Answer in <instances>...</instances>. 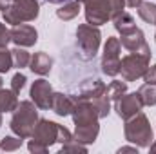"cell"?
<instances>
[{"instance_id":"obj_6","label":"cell","mask_w":156,"mask_h":154,"mask_svg":"<svg viewBox=\"0 0 156 154\" xmlns=\"http://www.w3.org/2000/svg\"><path fill=\"white\" fill-rule=\"evenodd\" d=\"M149 56L138 54V53H131L127 56H123L120 60V73L125 82H134L138 78H144V75L149 69Z\"/></svg>"},{"instance_id":"obj_32","label":"cell","mask_w":156,"mask_h":154,"mask_svg":"<svg viewBox=\"0 0 156 154\" xmlns=\"http://www.w3.org/2000/svg\"><path fill=\"white\" fill-rule=\"evenodd\" d=\"M44 2H47V4H66L69 0H44Z\"/></svg>"},{"instance_id":"obj_8","label":"cell","mask_w":156,"mask_h":154,"mask_svg":"<svg viewBox=\"0 0 156 154\" xmlns=\"http://www.w3.org/2000/svg\"><path fill=\"white\" fill-rule=\"evenodd\" d=\"M85 9V20L91 26H102L111 20V11H109V2L107 0H80Z\"/></svg>"},{"instance_id":"obj_23","label":"cell","mask_w":156,"mask_h":154,"mask_svg":"<svg viewBox=\"0 0 156 154\" xmlns=\"http://www.w3.org/2000/svg\"><path fill=\"white\" fill-rule=\"evenodd\" d=\"M22 143H24V138H20V136H5L2 142H0V151H4V152H13V151H18L20 147H22Z\"/></svg>"},{"instance_id":"obj_14","label":"cell","mask_w":156,"mask_h":154,"mask_svg":"<svg viewBox=\"0 0 156 154\" xmlns=\"http://www.w3.org/2000/svg\"><path fill=\"white\" fill-rule=\"evenodd\" d=\"M51 67H53V58H51L47 53L40 51V53H35V54L31 56V62H29V69H31L35 75L45 76V75H49Z\"/></svg>"},{"instance_id":"obj_33","label":"cell","mask_w":156,"mask_h":154,"mask_svg":"<svg viewBox=\"0 0 156 154\" xmlns=\"http://www.w3.org/2000/svg\"><path fill=\"white\" fill-rule=\"evenodd\" d=\"M149 149H151V152H156V143H151V147H149Z\"/></svg>"},{"instance_id":"obj_10","label":"cell","mask_w":156,"mask_h":154,"mask_svg":"<svg viewBox=\"0 0 156 154\" xmlns=\"http://www.w3.org/2000/svg\"><path fill=\"white\" fill-rule=\"evenodd\" d=\"M144 102L138 93H125L118 100H115V111L122 120H129L144 109Z\"/></svg>"},{"instance_id":"obj_11","label":"cell","mask_w":156,"mask_h":154,"mask_svg":"<svg viewBox=\"0 0 156 154\" xmlns=\"http://www.w3.org/2000/svg\"><path fill=\"white\" fill-rule=\"evenodd\" d=\"M29 96H31V102L42 109V111H49L51 109V103H53V96H55V91L51 87V83L44 78L35 80L33 85H31V91H29Z\"/></svg>"},{"instance_id":"obj_31","label":"cell","mask_w":156,"mask_h":154,"mask_svg":"<svg viewBox=\"0 0 156 154\" xmlns=\"http://www.w3.org/2000/svg\"><path fill=\"white\" fill-rule=\"evenodd\" d=\"M118 152H138V147H122V149H118Z\"/></svg>"},{"instance_id":"obj_12","label":"cell","mask_w":156,"mask_h":154,"mask_svg":"<svg viewBox=\"0 0 156 154\" xmlns=\"http://www.w3.org/2000/svg\"><path fill=\"white\" fill-rule=\"evenodd\" d=\"M38 40V33L29 24H18L11 29V42L18 47H33Z\"/></svg>"},{"instance_id":"obj_36","label":"cell","mask_w":156,"mask_h":154,"mask_svg":"<svg viewBox=\"0 0 156 154\" xmlns=\"http://www.w3.org/2000/svg\"><path fill=\"white\" fill-rule=\"evenodd\" d=\"M2 83H4V80H2V76H0V89H2Z\"/></svg>"},{"instance_id":"obj_17","label":"cell","mask_w":156,"mask_h":154,"mask_svg":"<svg viewBox=\"0 0 156 154\" xmlns=\"http://www.w3.org/2000/svg\"><path fill=\"white\" fill-rule=\"evenodd\" d=\"M80 7H82V2L80 0H69L66 4H62L58 9H56V16L64 22H69L73 18H76L78 13H80Z\"/></svg>"},{"instance_id":"obj_9","label":"cell","mask_w":156,"mask_h":154,"mask_svg":"<svg viewBox=\"0 0 156 154\" xmlns=\"http://www.w3.org/2000/svg\"><path fill=\"white\" fill-rule=\"evenodd\" d=\"M118 40H120L122 47H125L129 53H138V54H144V56H149L151 58V47L147 45L142 29L133 27V29L122 33V37Z\"/></svg>"},{"instance_id":"obj_24","label":"cell","mask_w":156,"mask_h":154,"mask_svg":"<svg viewBox=\"0 0 156 154\" xmlns=\"http://www.w3.org/2000/svg\"><path fill=\"white\" fill-rule=\"evenodd\" d=\"M13 67V54L5 45H0V75L11 71Z\"/></svg>"},{"instance_id":"obj_13","label":"cell","mask_w":156,"mask_h":154,"mask_svg":"<svg viewBox=\"0 0 156 154\" xmlns=\"http://www.w3.org/2000/svg\"><path fill=\"white\" fill-rule=\"evenodd\" d=\"M75 102L71 98V94H64V93H55L53 96V103H51V111L58 116H69L73 113Z\"/></svg>"},{"instance_id":"obj_27","label":"cell","mask_w":156,"mask_h":154,"mask_svg":"<svg viewBox=\"0 0 156 154\" xmlns=\"http://www.w3.org/2000/svg\"><path fill=\"white\" fill-rule=\"evenodd\" d=\"M26 82H27V78H26V75H22V73L18 71V73H16L15 76L11 78V89H13L15 93H20V91L24 89Z\"/></svg>"},{"instance_id":"obj_19","label":"cell","mask_w":156,"mask_h":154,"mask_svg":"<svg viewBox=\"0 0 156 154\" xmlns=\"http://www.w3.org/2000/svg\"><path fill=\"white\" fill-rule=\"evenodd\" d=\"M138 94H140L144 105H147V107L156 105V83H147V82H145V83L138 89Z\"/></svg>"},{"instance_id":"obj_35","label":"cell","mask_w":156,"mask_h":154,"mask_svg":"<svg viewBox=\"0 0 156 154\" xmlns=\"http://www.w3.org/2000/svg\"><path fill=\"white\" fill-rule=\"evenodd\" d=\"M2 2H4V4H5V7H7V5H9V4L13 2V0H2Z\"/></svg>"},{"instance_id":"obj_22","label":"cell","mask_w":156,"mask_h":154,"mask_svg":"<svg viewBox=\"0 0 156 154\" xmlns=\"http://www.w3.org/2000/svg\"><path fill=\"white\" fill-rule=\"evenodd\" d=\"M11 54H13V65L18 67V69L27 67L29 62H31V56H29V53H27L24 47H18V45H16V47L11 51Z\"/></svg>"},{"instance_id":"obj_38","label":"cell","mask_w":156,"mask_h":154,"mask_svg":"<svg viewBox=\"0 0 156 154\" xmlns=\"http://www.w3.org/2000/svg\"><path fill=\"white\" fill-rule=\"evenodd\" d=\"M154 38H156V37H154Z\"/></svg>"},{"instance_id":"obj_18","label":"cell","mask_w":156,"mask_h":154,"mask_svg":"<svg viewBox=\"0 0 156 154\" xmlns=\"http://www.w3.org/2000/svg\"><path fill=\"white\" fill-rule=\"evenodd\" d=\"M113 24H115V29H116L120 35L125 33V31H129V29H133V27H136L134 18H133L129 13H125V11H122L120 15H116V16L113 18Z\"/></svg>"},{"instance_id":"obj_7","label":"cell","mask_w":156,"mask_h":154,"mask_svg":"<svg viewBox=\"0 0 156 154\" xmlns=\"http://www.w3.org/2000/svg\"><path fill=\"white\" fill-rule=\"evenodd\" d=\"M120 51L122 44L115 37H109L104 45V54H102V71L107 76H116L120 75Z\"/></svg>"},{"instance_id":"obj_29","label":"cell","mask_w":156,"mask_h":154,"mask_svg":"<svg viewBox=\"0 0 156 154\" xmlns=\"http://www.w3.org/2000/svg\"><path fill=\"white\" fill-rule=\"evenodd\" d=\"M9 42H11V29L0 24V45H7Z\"/></svg>"},{"instance_id":"obj_28","label":"cell","mask_w":156,"mask_h":154,"mask_svg":"<svg viewBox=\"0 0 156 154\" xmlns=\"http://www.w3.org/2000/svg\"><path fill=\"white\" fill-rule=\"evenodd\" d=\"M109 2V11H111V18H115L116 15H120L125 7V0H107Z\"/></svg>"},{"instance_id":"obj_1","label":"cell","mask_w":156,"mask_h":154,"mask_svg":"<svg viewBox=\"0 0 156 154\" xmlns=\"http://www.w3.org/2000/svg\"><path fill=\"white\" fill-rule=\"evenodd\" d=\"M38 107L31 102V100H24L16 105V109L13 111L11 116V121H9V127L13 131V134L27 140L31 138L37 123H38Z\"/></svg>"},{"instance_id":"obj_3","label":"cell","mask_w":156,"mask_h":154,"mask_svg":"<svg viewBox=\"0 0 156 154\" xmlns=\"http://www.w3.org/2000/svg\"><path fill=\"white\" fill-rule=\"evenodd\" d=\"M38 15H40V4L37 0H13L2 11V16L5 20V24H11V26L33 22V20L38 18Z\"/></svg>"},{"instance_id":"obj_20","label":"cell","mask_w":156,"mask_h":154,"mask_svg":"<svg viewBox=\"0 0 156 154\" xmlns=\"http://www.w3.org/2000/svg\"><path fill=\"white\" fill-rule=\"evenodd\" d=\"M138 16L144 22L156 26V4H153V2H142L138 5Z\"/></svg>"},{"instance_id":"obj_25","label":"cell","mask_w":156,"mask_h":154,"mask_svg":"<svg viewBox=\"0 0 156 154\" xmlns=\"http://www.w3.org/2000/svg\"><path fill=\"white\" fill-rule=\"evenodd\" d=\"M87 149H85V145L83 143H80L76 140H73V142H69V143H66V145H62V149H60V154L64 152H85Z\"/></svg>"},{"instance_id":"obj_37","label":"cell","mask_w":156,"mask_h":154,"mask_svg":"<svg viewBox=\"0 0 156 154\" xmlns=\"http://www.w3.org/2000/svg\"><path fill=\"white\" fill-rule=\"evenodd\" d=\"M0 125H2V113H0Z\"/></svg>"},{"instance_id":"obj_21","label":"cell","mask_w":156,"mask_h":154,"mask_svg":"<svg viewBox=\"0 0 156 154\" xmlns=\"http://www.w3.org/2000/svg\"><path fill=\"white\" fill-rule=\"evenodd\" d=\"M105 93H107V96H109V100H111V102L118 100L122 94H125V93H127V83H125V80H123V82H120V80L111 82V83L105 87Z\"/></svg>"},{"instance_id":"obj_4","label":"cell","mask_w":156,"mask_h":154,"mask_svg":"<svg viewBox=\"0 0 156 154\" xmlns=\"http://www.w3.org/2000/svg\"><path fill=\"white\" fill-rule=\"evenodd\" d=\"M56 136H58V123L40 118L33 134H31V142L27 143V149L35 154L47 152V149L53 143H56Z\"/></svg>"},{"instance_id":"obj_34","label":"cell","mask_w":156,"mask_h":154,"mask_svg":"<svg viewBox=\"0 0 156 154\" xmlns=\"http://www.w3.org/2000/svg\"><path fill=\"white\" fill-rule=\"evenodd\" d=\"M4 9H5V4H4V2L0 0V11H4Z\"/></svg>"},{"instance_id":"obj_16","label":"cell","mask_w":156,"mask_h":154,"mask_svg":"<svg viewBox=\"0 0 156 154\" xmlns=\"http://www.w3.org/2000/svg\"><path fill=\"white\" fill-rule=\"evenodd\" d=\"M18 103V93L13 89H0V113H13Z\"/></svg>"},{"instance_id":"obj_30","label":"cell","mask_w":156,"mask_h":154,"mask_svg":"<svg viewBox=\"0 0 156 154\" xmlns=\"http://www.w3.org/2000/svg\"><path fill=\"white\" fill-rule=\"evenodd\" d=\"M142 2H144V0H125V5H129V7H138Z\"/></svg>"},{"instance_id":"obj_15","label":"cell","mask_w":156,"mask_h":154,"mask_svg":"<svg viewBox=\"0 0 156 154\" xmlns=\"http://www.w3.org/2000/svg\"><path fill=\"white\" fill-rule=\"evenodd\" d=\"M98 132H100V125L94 123V125H78L75 127V140L83 143V145H89V143H94L96 138H98Z\"/></svg>"},{"instance_id":"obj_2","label":"cell","mask_w":156,"mask_h":154,"mask_svg":"<svg viewBox=\"0 0 156 154\" xmlns=\"http://www.w3.org/2000/svg\"><path fill=\"white\" fill-rule=\"evenodd\" d=\"M123 132H125V140L134 143L136 147L145 149V147H151V143H153V129H151L149 118L142 111L133 118L125 120Z\"/></svg>"},{"instance_id":"obj_5","label":"cell","mask_w":156,"mask_h":154,"mask_svg":"<svg viewBox=\"0 0 156 154\" xmlns=\"http://www.w3.org/2000/svg\"><path fill=\"white\" fill-rule=\"evenodd\" d=\"M102 33L96 26L91 24H80L76 27V45L83 60H93L100 49Z\"/></svg>"},{"instance_id":"obj_26","label":"cell","mask_w":156,"mask_h":154,"mask_svg":"<svg viewBox=\"0 0 156 154\" xmlns=\"http://www.w3.org/2000/svg\"><path fill=\"white\" fill-rule=\"evenodd\" d=\"M73 140H75V136L71 134V131L66 129L64 125H58V136H56V142L62 143V145H66V143H69V142H73Z\"/></svg>"}]
</instances>
